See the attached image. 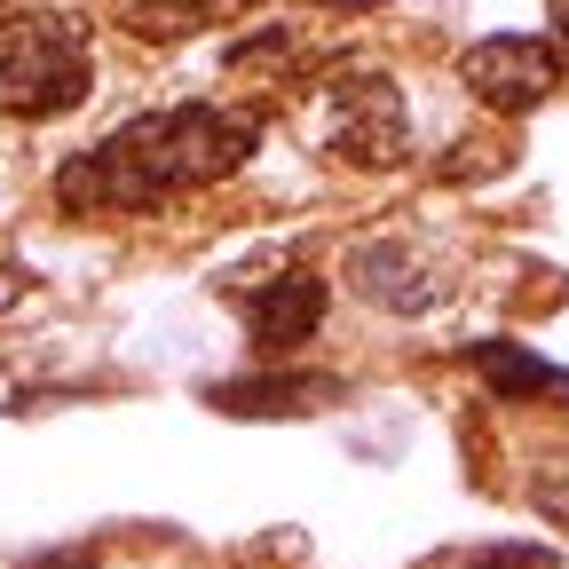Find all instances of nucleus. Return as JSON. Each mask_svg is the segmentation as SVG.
I'll return each instance as SVG.
<instances>
[{"instance_id":"obj_3","label":"nucleus","mask_w":569,"mask_h":569,"mask_svg":"<svg viewBox=\"0 0 569 569\" xmlns=\"http://www.w3.org/2000/svg\"><path fill=\"white\" fill-rule=\"evenodd\" d=\"M309 142L340 167H403L411 159V111H403V88L388 80L380 63H340L332 80L309 96Z\"/></svg>"},{"instance_id":"obj_9","label":"nucleus","mask_w":569,"mask_h":569,"mask_svg":"<svg viewBox=\"0 0 569 569\" xmlns=\"http://www.w3.org/2000/svg\"><path fill=\"white\" fill-rule=\"evenodd\" d=\"M467 365H475L498 396H553V403H569V372H553L546 356H530V348H515V340H475Z\"/></svg>"},{"instance_id":"obj_1","label":"nucleus","mask_w":569,"mask_h":569,"mask_svg":"<svg viewBox=\"0 0 569 569\" xmlns=\"http://www.w3.org/2000/svg\"><path fill=\"white\" fill-rule=\"evenodd\" d=\"M261 142V111L230 103H167L111 127L96 151L56 167V206L63 213H159L190 190L230 182Z\"/></svg>"},{"instance_id":"obj_10","label":"nucleus","mask_w":569,"mask_h":569,"mask_svg":"<svg viewBox=\"0 0 569 569\" xmlns=\"http://www.w3.org/2000/svg\"><path fill=\"white\" fill-rule=\"evenodd\" d=\"M530 507L546 522H569V451H553V459L530 467Z\"/></svg>"},{"instance_id":"obj_14","label":"nucleus","mask_w":569,"mask_h":569,"mask_svg":"<svg viewBox=\"0 0 569 569\" xmlns=\"http://www.w3.org/2000/svg\"><path fill=\"white\" fill-rule=\"evenodd\" d=\"M0 9H9V0H0Z\"/></svg>"},{"instance_id":"obj_4","label":"nucleus","mask_w":569,"mask_h":569,"mask_svg":"<svg viewBox=\"0 0 569 569\" xmlns=\"http://www.w3.org/2000/svg\"><path fill=\"white\" fill-rule=\"evenodd\" d=\"M340 277H348V293L372 301L380 317H436V309L451 301V284H459V269H451L436 246H427V238H403V230L356 238L348 261H340Z\"/></svg>"},{"instance_id":"obj_2","label":"nucleus","mask_w":569,"mask_h":569,"mask_svg":"<svg viewBox=\"0 0 569 569\" xmlns=\"http://www.w3.org/2000/svg\"><path fill=\"white\" fill-rule=\"evenodd\" d=\"M96 96V48L71 9H9L0 17V111L63 119Z\"/></svg>"},{"instance_id":"obj_13","label":"nucleus","mask_w":569,"mask_h":569,"mask_svg":"<svg viewBox=\"0 0 569 569\" xmlns=\"http://www.w3.org/2000/svg\"><path fill=\"white\" fill-rule=\"evenodd\" d=\"M32 569H96V553H48V561H32Z\"/></svg>"},{"instance_id":"obj_5","label":"nucleus","mask_w":569,"mask_h":569,"mask_svg":"<svg viewBox=\"0 0 569 569\" xmlns=\"http://www.w3.org/2000/svg\"><path fill=\"white\" fill-rule=\"evenodd\" d=\"M561 71H569V56H561L553 40H538V32H490V40H475V48L459 56V80H467L490 111H507V119L538 111V103L561 88Z\"/></svg>"},{"instance_id":"obj_7","label":"nucleus","mask_w":569,"mask_h":569,"mask_svg":"<svg viewBox=\"0 0 569 569\" xmlns=\"http://www.w3.org/2000/svg\"><path fill=\"white\" fill-rule=\"evenodd\" d=\"M332 396H340V380H317V372H253V380H213L206 388L213 411H238V419H293V411H317Z\"/></svg>"},{"instance_id":"obj_12","label":"nucleus","mask_w":569,"mask_h":569,"mask_svg":"<svg viewBox=\"0 0 569 569\" xmlns=\"http://www.w3.org/2000/svg\"><path fill=\"white\" fill-rule=\"evenodd\" d=\"M546 9H553V48L569 56V0H546Z\"/></svg>"},{"instance_id":"obj_6","label":"nucleus","mask_w":569,"mask_h":569,"mask_svg":"<svg viewBox=\"0 0 569 569\" xmlns=\"http://www.w3.org/2000/svg\"><path fill=\"white\" fill-rule=\"evenodd\" d=\"M238 317H246V332H253L261 356H293V348L317 340V325H325V277H317V269H284V277L261 284V293L238 301Z\"/></svg>"},{"instance_id":"obj_8","label":"nucleus","mask_w":569,"mask_h":569,"mask_svg":"<svg viewBox=\"0 0 569 569\" xmlns=\"http://www.w3.org/2000/svg\"><path fill=\"white\" fill-rule=\"evenodd\" d=\"M246 9L253 0H119V24L142 32V40H190V32H213Z\"/></svg>"},{"instance_id":"obj_11","label":"nucleus","mask_w":569,"mask_h":569,"mask_svg":"<svg viewBox=\"0 0 569 569\" xmlns=\"http://www.w3.org/2000/svg\"><path fill=\"white\" fill-rule=\"evenodd\" d=\"M451 569H553V553H538V546H490V553L451 561Z\"/></svg>"}]
</instances>
